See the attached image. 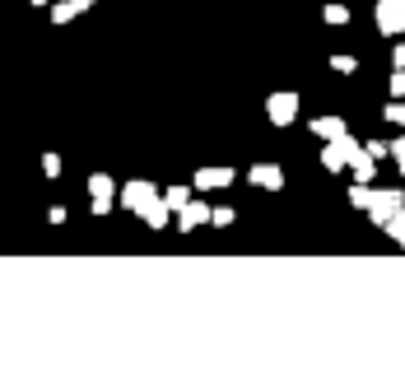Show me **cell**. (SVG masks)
<instances>
[{
	"mask_svg": "<svg viewBox=\"0 0 405 382\" xmlns=\"http://www.w3.org/2000/svg\"><path fill=\"white\" fill-rule=\"evenodd\" d=\"M359 158V145H354V135H336V140H327V149H322V163H327L331 173H345L349 163Z\"/></svg>",
	"mask_w": 405,
	"mask_h": 382,
	"instance_id": "obj_1",
	"label": "cell"
},
{
	"mask_svg": "<svg viewBox=\"0 0 405 382\" xmlns=\"http://www.w3.org/2000/svg\"><path fill=\"white\" fill-rule=\"evenodd\" d=\"M396 210H405V196L401 191H372V201H368V214H372V224H387V219H392Z\"/></svg>",
	"mask_w": 405,
	"mask_h": 382,
	"instance_id": "obj_2",
	"label": "cell"
},
{
	"mask_svg": "<svg viewBox=\"0 0 405 382\" xmlns=\"http://www.w3.org/2000/svg\"><path fill=\"white\" fill-rule=\"evenodd\" d=\"M266 112H270V122H275V126H289L293 117H298V93H289V89L270 93V98H266Z\"/></svg>",
	"mask_w": 405,
	"mask_h": 382,
	"instance_id": "obj_3",
	"label": "cell"
},
{
	"mask_svg": "<svg viewBox=\"0 0 405 382\" xmlns=\"http://www.w3.org/2000/svg\"><path fill=\"white\" fill-rule=\"evenodd\" d=\"M377 28L387 37L405 33V0H377Z\"/></svg>",
	"mask_w": 405,
	"mask_h": 382,
	"instance_id": "obj_4",
	"label": "cell"
},
{
	"mask_svg": "<svg viewBox=\"0 0 405 382\" xmlns=\"http://www.w3.org/2000/svg\"><path fill=\"white\" fill-rule=\"evenodd\" d=\"M205 219H210V205H205V201H187L177 210V228H182V233H192V228L205 224Z\"/></svg>",
	"mask_w": 405,
	"mask_h": 382,
	"instance_id": "obj_5",
	"label": "cell"
},
{
	"mask_svg": "<svg viewBox=\"0 0 405 382\" xmlns=\"http://www.w3.org/2000/svg\"><path fill=\"white\" fill-rule=\"evenodd\" d=\"M154 196H158V191H154V187H149V182H131V187H126V191H122V201H126V210H135V214L145 210V205H149V201H154Z\"/></svg>",
	"mask_w": 405,
	"mask_h": 382,
	"instance_id": "obj_6",
	"label": "cell"
},
{
	"mask_svg": "<svg viewBox=\"0 0 405 382\" xmlns=\"http://www.w3.org/2000/svg\"><path fill=\"white\" fill-rule=\"evenodd\" d=\"M89 191H93V210H107V205H112V196H117V187H112V178H102V173H93L89 178Z\"/></svg>",
	"mask_w": 405,
	"mask_h": 382,
	"instance_id": "obj_7",
	"label": "cell"
},
{
	"mask_svg": "<svg viewBox=\"0 0 405 382\" xmlns=\"http://www.w3.org/2000/svg\"><path fill=\"white\" fill-rule=\"evenodd\" d=\"M228 182H233V168H201V173H196V187H201V191L228 187Z\"/></svg>",
	"mask_w": 405,
	"mask_h": 382,
	"instance_id": "obj_8",
	"label": "cell"
},
{
	"mask_svg": "<svg viewBox=\"0 0 405 382\" xmlns=\"http://www.w3.org/2000/svg\"><path fill=\"white\" fill-rule=\"evenodd\" d=\"M252 182H257V187L280 191V187H284V173L275 168V163H257V168H252Z\"/></svg>",
	"mask_w": 405,
	"mask_h": 382,
	"instance_id": "obj_9",
	"label": "cell"
},
{
	"mask_svg": "<svg viewBox=\"0 0 405 382\" xmlns=\"http://www.w3.org/2000/svg\"><path fill=\"white\" fill-rule=\"evenodd\" d=\"M140 214H145V224H149V228H163V224H168V201H158V196H154V201H149Z\"/></svg>",
	"mask_w": 405,
	"mask_h": 382,
	"instance_id": "obj_10",
	"label": "cell"
},
{
	"mask_svg": "<svg viewBox=\"0 0 405 382\" xmlns=\"http://www.w3.org/2000/svg\"><path fill=\"white\" fill-rule=\"evenodd\" d=\"M312 131L322 135V140H336V135H345V122H340V117H317Z\"/></svg>",
	"mask_w": 405,
	"mask_h": 382,
	"instance_id": "obj_11",
	"label": "cell"
},
{
	"mask_svg": "<svg viewBox=\"0 0 405 382\" xmlns=\"http://www.w3.org/2000/svg\"><path fill=\"white\" fill-rule=\"evenodd\" d=\"M84 5H89V0H61L57 10H52V19H57V23H70L79 10H84Z\"/></svg>",
	"mask_w": 405,
	"mask_h": 382,
	"instance_id": "obj_12",
	"label": "cell"
},
{
	"mask_svg": "<svg viewBox=\"0 0 405 382\" xmlns=\"http://www.w3.org/2000/svg\"><path fill=\"white\" fill-rule=\"evenodd\" d=\"M349 168H354V182H372V173H377V163H372V158H368V154L359 149V158H354Z\"/></svg>",
	"mask_w": 405,
	"mask_h": 382,
	"instance_id": "obj_13",
	"label": "cell"
},
{
	"mask_svg": "<svg viewBox=\"0 0 405 382\" xmlns=\"http://www.w3.org/2000/svg\"><path fill=\"white\" fill-rule=\"evenodd\" d=\"M387 233H392L396 243H401V248H405V210H396L392 219H387Z\"/></svg>",
	"mask_w": 405,
	"mask_h": 382,
	"instance_id": "obj_14",
	"label": "cell"
},
{
	"mask_svg": "<svg viewBox=\"0 0 405 382\" xmlns=\"http://www.w3.org/2000/svg\"><path fill=\"white\" fill-rule=\"evenodd\" d=\"M349 201L359 205V210H368V201H372V191L363 187V182H354V187H349Z\"/></svg>",
	"mask_w": 405,
	"mask_h": 382,
	"instance_id": "obj_15",
	"label": "cell"
},
{
	"mask_svg": "<svg viewBox=\"0 0 405 382\" xmlns=\"http://www.w3.org/2000/svg\"><path fill=\"white\" fill-rule=\"evenodd\" d=\"M163 201H168V210H182V205L192 201V191H187V187H172L168 196H163Z\"/></svg>",
	"mask_w": 405,
	"mask_h": 382,
	"instance_id": "obj_16",
	"label": "cell"
},
{
	"mask_svg": "<svg viewBox=\"0 0 405 382\" xmlns=\"http://www.w3.org/2000/svg\"><path fill=\"white\" fill-rule=\"evenodd\" d=\"M327 23H349V10L345 5H327Z\"/></svg>",
	"mask_w": 405,
	"mask_h": 382,
	"instance_id": "obj_17",
	"label": "cell"
},
{
	"mask_svg": "<svg viewBox=\"0 0 405 382\" xmlns=\"http://www.w3.org/2000/svg\"><path fill=\"white\" fill-rule=\"evenodd\" d=\"M387 154H392V158H396V168H401V173H405V135H401V140H396V145H392V149H387Z\"/></svg>",
	"mask_w": 405,
	"mask_h": 382,
	"instance_id": "obj_18",
	"label": "cell"
},
{
	"mask_svg": "<svg viewBox=\"0 0 405 382\" xmlns=\"http://www.w3.org/2000/svg\"><path fill=\"white\" fill-rule=\"evenodd\" d=\"M392 98H405V70H396V75H392Z\"/></svg>",
	"mask_w": 405,
	"mask_h": 382,
	"instance_id": "obj_19",
	"label": "cell"
},
{
	"mask_svg": "<svg viewBox=\"0 0 405 382\" xmlns=\"http://www.w3.org/2000/svg\"><path fill=\"white\" fill-rule=\"evenodd\" d=\"M387 122H401L405 126V103H392V108H387Z\"/></svg>",
	"mask_w": 405,
	"mask_h": 382,
	"instance_id": "obj_20",
	"label": "cell"
},
{
	"mask_svg": "<svg viewBox=\"0 0 405 382\" xmlns=\"http://www.w3.org/2000/svg\"><path fill=\"white\" fill-rule=\"evenodd\" d=\"M331 66H336V70H345V75H349V70H354V57H331Z\"/></svg>",
	"mask_w": 405,
	"mask_h": 382,
	"instance_id": "obj_21",
	"label": "cell"
},
{
	"mask_svg": "<svg viewBox=\"0 0 405 382\" xmlns=\"http://www.w3.org/2000/svg\"><path fill=\"white\" fill-rule=\"evenodd\" d=\"M392 61H396V70H405V42H401V47L392 52Z\"/></svg>",
	"mask_w": 405,
	"mask_h": 382,
	"instance_id": "obj_22",
	"label": "cell"
},
{
	"mask_svg": "<svg viewBox=\"0 0 405 382\" xmlns=\"http://www.w3.org/2000/svg\"><path fill=\"white\" fill-rule=\"evenodd\" d=\"M33 5H47V0H33Z\"/></svg>",
	"mask_w": 405,
	"mask_h": 382,
	"instance_id": "obj_23",
	"label": "cell"
}]
</instances>
